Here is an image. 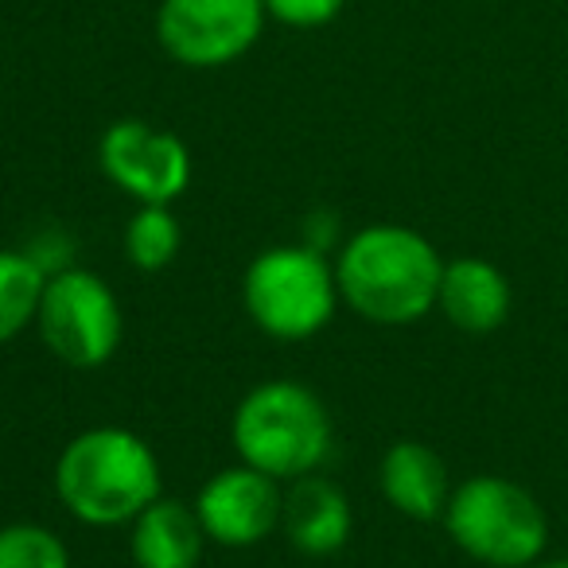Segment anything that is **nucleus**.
<instances>
[{"mask_svg": "<svg viewBox=\"0 0 568 568\" xmlns=\"http://www.w3.org/2000/svg\"><path fill=\"white\" fill-rule=\"evenodd\" d=\"M339 301L378 327H409L436 308L444 257L420 230L371 222L335 250Z\"/></svg>", "mask_w": 568, "mask_h": 568, "instance_id": "nucleus-1", "label": "nucleus"}, {"mask_svg": "<svg viewBox=\"0 0 568 568\" xmlns=\"http://www.w3.org/2000/svg\"><path fill=\"white\" fill-rule=\"evenodd\" d=\"M55 495L82 526L118 529L164 495V471L141 433L121 425H94L71 436L59 452Z\"/></svg>", "mask_w": 568, "mask_h": 568, "instance_id": "nucleus-2", "label": "nucleus"}, {"mask_svg": "<svg viewBox=\"0 0 568 568\" xmlns=\"http://www.w3.org/2000/svg\"><path fill=\"white\" fill-rule=\"evenodd\" d=\"M230 444L237 464L257 467L276 483H293L327 464L335 448V425L324 397L312 386L268 378L234 405Z\"/></svg>", "mask_w": 568, "mask_h": 568, "instance_id": "nucleus-3", "label": "nucleus"}, {"mask_svg": "<svg viewBox=\"0 0 568 568\" xmlns=\"http://www.w3.org/2000/svg\"><path fill=\"white\" fill-rule=\"evenodd\" d=\"M335 261L312 245H268L242 273V308L276 343L316 339L339 312Z\"/></svg>", "mask_w": 568, "mask_h": 568, "instance_id": "nucleus-4", "label": "nucleus"}, {"mask_svg": "<svg viewBox=\"0 0 568 568\" xmlns=\"http://www.w3.org/2000/svg\"><path fill=\"white\" fill-rule=\"evenodd\" d=\"M440 521L456 549L487 568H534L549 545L545 506L506 475L456 483Z\"/></svg>", "mask_w": 568, "mask_h": 568, "instance_id": "nucleus-5", "label": "nucleus"}, {"mask_svg": "<svg viewBox=\"0 0 568 568\" xmlns=\"http://www.w3.org/2000/svg\"><path fill=\"white\" fill-rule=\"evenodd\" d=\"M36 332L63 366L98 371L118 355L125 339V312L105 276L71 265L51 273L43 284Z\"/></svg>", "mask_w": 568, "mask_h": 568, "instance_id": "nucleus-6", "label": "nucleus"}, {"mask_svg": "<svg viewBox=\"0 0 568 568\" xmlns=\"http://www.w3.org/2000/svg\"><path fill=\"white\" fill-rule=\"evenodd\" d=\"M265 0H160L156 40L168 59L195 71L230 67L265 32Z\"/></svg>", "mask_w": 568, "mask_h": 568, "instance_id": "nucleus-7", "label": "nucleus"}, {"mask_svg": "<svg viewBox=\"0 0 568 568\" xmlns=\"http://www.w3.org/2000/svg\"><path fill=\"white\" fill-rule=\"evenodd\" d=\"M105 180L136 206H172L191 187V152L183 136L152 121H113L98 141Z\"/></svg>", "mask_w": 568, "mask_h": 568, "instance_id": "nucleus-8", "label": "nucleus"}, {"mask_svg": "<svg viewBox=\"0 0 568 568\" xmlns=\"http://www.w3.org/2000/svg\"><path fill=\"white\" fill-rule=\"evenodd\" d=\"M284 483L268 479L257 467H222L199 487L195 514L206 529V541L222 549H253L281 529Z\"/></svg>", "mask_w": 568, "mask_h": 568, "instance_id": "nucleus-9", "label": "nucleus"}, {"mask_svg": "<svg viewBox=\"0 0 568 568\" xmlns=\"http://www.w3.org/2000/svg\"><path fill=\"white\" fill-rule=\"evenodd\" d=\"M281 529L296 552L304 557H332L351 541L355 510L339 483L312 471L304 479H293L284 487Z\"/></svg>", "mask_w": 568, "mask_h": 568, "instance_id": "nucleus-10", "label": "nucleus"}, {"mask_svg": "<svg viewBox=\"0 0 568 568\" xmlns=\"http://www.w3.org/2000/svg\"><path fill=\"white\" fill-rule=\"evenodd\" d=\"M514 288L510 276L487 257H452L444 261L440 296L436 312H444L456 332L464 335H490L510 320Z\"/></svg>", "mask_w": 568, "mask_h": 568, "instance_id": "nucleus-11", "label": "nucleus"}, {"mask_svg": "<svg viewBox=\"0 0 568 568\" xmlns=\"http://www.w3.org/2000/svg\"><path fill=\"white\" fill-rule=\"evenodd\" d=\"M378 487L402 518L440 521L452 498V475L440 452L425 440H394L378 464Z\"/></svg>", "mask_w": 568, "mask_h": 568, "instance_id": "nucleus-12", "label": "nucleus"}, {"mask_svg": "<svg viewBox=\"0 0 568 568\" xmlns=\"http://www.w3.org/2000/svg\"><path fill=\"white\" fill-rule=\"evenodd\" d=\"M206 549V529L195 503L160 495L129 521V557L133 568H199Z\"/></svg>", "mask_w": 568, "mask_h": 568, "instance_id": "nucleus-13", "label": "nucleus"}, {"mask_svg": "<svg viewBox=\"0 0 568 568\" xmlns=\"http://www.w3.org/2000/svg\"><path fill=\"white\" fill-rule=\"evenodd\" d=\"M43 284L48 273L36 265L32 253L0 245V347L36 327Z\"/></svg>", "mask_w": 568, "mask_h": 568, "instance_id": "nucleus-14", "label": "nucleus"}, {"mask_svg": "<svg viewBox=\"0 0 568 568\" xmlns=\"http://www.w3.org/2000/svg\"><path fill=\"white\" fill-rule=\"evenodd\" d=\"M183 245V226L172 206H136L125 226V257L141 273H164Z\"/></svg>", "mask_w": 568, "mask_h": 568, "instance_id": "nucleus-15", "label": "nucleus"}, {"mask_svg": "<svg viewBox=\"0 0 568 568\" xmlns=\"http://www.w3.org/2000/svg\"><path fill=\"white\" fill-rule=\"evenodd\" d=\"M0 568H74L71 549L55 529L40 521L0 526Z\"/></svg>", "mask_w": 568, "mask_h": 568, "instance_id": "nucleus-16", "label": "nucleus"}, {"mask_svg": "<svg viewBox=\"0 0 568 568\" xmlns=\"http://www.w3.org/2000/svg\"><path fill=\"white\" fill-rule=\"evenodd\" d=\"M347 0H265L268 20L284 28H296V32H312V28L332 24L343 12Z\"/></svg>", "mask_w": 568, "mask_h": 568, "instance_id": "nucleus-17", "label": "nucleus"}, {"mask_svg": "<svg viewBox=\"0 0 568 568\" xmlns=\"http://www.w3.org/2000/svg\"><path fill=\"white\" fill-rule=\"evenodd\" d=\"M28 253H32V261L43 268V273H59V268H71L74 265V245L71 237L63 234V230H43L40 237H32V242L24 245Z\"/></svg>", "mask_w": 568, "mask_h": 568, "instance_id": "nucleus-18", "label": "nucleus"}, {"mask_svg": "<svg viewBox=\"0 0 568 568\" xmlns=\"http://www.w3.org/2000/svg\"><path fill=\"white\" fill-rule=\"evenodd\" d=\"M534 568H568V557H560V560H537Z\"/></svg>", "mask_w": 568, "mask_h": 568, "instance_id": "nucleus-19", "label": "nucleus"}]
</instances>
